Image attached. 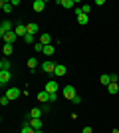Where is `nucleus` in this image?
<instances>
[{
  "label": "nucleus",
  "mask_w": 119,
  "mask_h": 133,
  "mask_svg": "<svg viewBox=\"0 0 119 133\" xmlns=\"http://www.w3.org/2000/svg\"><path fill=\"white\" fill-rule=\"evenodd\" d=\"M62 95H64V97H66L68 101H72V99H74V97H75L78 94H75V88H74V85H64Z\"/></svg>",
  "instance_id": "f257e3e1"
},
{
  "label": "nucleus",
  "mask_w": 119,
  "mask_h": 133,
  "mask_svg": "<svg viewBox=\"0 0 119 133\" xmlns=\"http://www.w3.org/2000/svg\"><path fill=\"white\" fill-rule=\"evenodd\" d=\"M56 66H58V64H54L52 60H46L44 64H42V72H46V74H54V72H56Z\"/></svg>",
  "instance_id": "f03ea898"
},
{
  "label": "nucleus",
  "mask_w": 119,
  "mask_h": 133,
  "mask_svg": "<svg viewBox=\"0 0 119 133\" xmlns=\"http://www.w3.org/2000/svg\"><path fill=\"white\" fill-rule=\"evenodd\" d=\"M4 95H6L10 101H14V99H18V97H20V89H18V88H8Z\"/></svg>",
  "instance_id": "7ed1b4c3"
},
{
  "label": "nucleus",
  "mask_w": 119,
  "mask_h": 133,
  "mask_svg": "<svg viewBox=\"0 0 119 133\" xmlns=\"http://www.w3.org/2000/svg\"><path fill=\"white\" fill-rule=\"evenodd\" d=\"M14 28H12V22L10 20H4V22L0 24V36H6L8 32H12Z\"/></svg>",
  "instance_id": "20e7f679"
},
{
  "label": "nucleus",
  "mask_w": 119,
  "mask_h": 133,
  "mask_svg": "<svg viewBox=\"0 0 119 133\" xmlns=\"http://www.w3.org/2000/svg\"><path fill=\"white\" fill-rule=\"evenodd\" d=\"M44 89L48 91V94H58V89H60V83H58V82H48Z\"/></svg>",
  "instance_id": "39448f33"
},
{
  "label": "nucleus",
  "mask_w": 119,
  "mask_h": 133,
  "mask_svg": "<svg viewBox=\"0 0 119 133\" xmlns=\"http://www.w3.org/2000/svg\"><path fill=\"white\" fill-rule=\"evenodd\" d=\"M2 38H4V44H14V42L18 40V34L12 30V32H8L6 36H2Z\"/></svg>",
  "instance_id": "423d86ee"
},
{
  "label": "nucleus",
  "mask_w": 119,
  "mask_h": 133,
  "mask_svg": "<svg viewBox=\"0 0 119 133\" xmlns=\"http://www.w3.org/2000/svg\"><path fill=\"white\" fill-rule=\"evenodd\" d=\"M14 32L18 34V38H24V36L28 34V30H26V24H18V26L14 28Z\"/></svg>",
  "instance_id": "0eeeda50"
},
{
  "label": "nucleus",
  "mask_w": 119,
  "mask_h": 133,
  "mask_svg": "<svg viewBox=\"0 0 119 133\" xmlns=\"http://www.w3.org/2000/svg\"><path fill=\"white\" fill-rule=\"evenodd\" d=\"M10 79H12V74L10 72H0V85H6Z\"/></svg>",
  "instance_id": "6e6552de"
},
{
  "label": "nucleus",
  "mask_w": 119,
  "mask_h": 133,
  "mask_svg": "<svg viewBox=\"0 0 119 133\" xmlns=\"http://www.w3.org/2000/svg\"><path fill=\"white\" fill-rule=\"evenodd\" d=\"M10 60H8V58H2V60H0V72H10Z\"/></svg>",
  "instance_id": "1a4fd4ad"
},
{
  "label": "nucleus",
  "mask_w": 119,
  "mask_h": 133,
  "mask_svg": "<svg viewBox=\"0 0 119 133\" xmlns=\"http://www.w3.org/2000/svg\"><path fill=\"white\" fill-rule=\"evenodd\" d=\"M32 8H34L36 12H42L46 8V0H34V4H32Z\"/></svg>",
  "instance_id": "9d476101"
},
{
  "label": "nucleus",
  "mask_w": 119,
  "mask_h": 133,
  "mask_svg": "<svg viewBox=\"0 0 119 133\" xmlns=\"http://www.w3.org/2000/svg\"><path fill=\"white\" fill-rule=\"evenodd\" d=\"M66 72H68V68L64 66V64H58V66H56V72H54V74H56L58 78H62V76H66Z\"/></svg>",
  "instance_id": "9b49d317"
},
{
  "label": "nucleus",
  "mask_w": 119,
  "mask_h": 133,
  "mask_svg": "<svg viewBox=\"0 0 119 133\" xmlns=\"http://www.w3.org/2000/svg\"><path fill=\"white\" fill-rule=\"evenodd\" d=\"M24 121H28L34 129H42V125H44V123H42V119H34V117H32V119H24Z\"/></svg>",
  "instance_id": "f8f14e48"
},
{
  "label": "nucleus",
  "mask_w": 119,
  "mask_h": 133,
  "mask_svg": "<svg viewBox=\"0 0 119 133\" xmlns=\"http://www.w3.org/2000/svg\"><path fill=\"white\" fill-rule=\"evenodd\" d=\"M34 131H36V129L32 127L28 121H24V123H22V127H20V133H34Z\"/></svg>",
  "instance_id": "ddd939ff"
},
{
  "label": "nucleus",
  "mask_w": 119,
  "mask_h": 133,
  "mask_svg": "<svg viewBox=\"0 0 119 133\" xmlns=\"http://www.w3.org/2000/svg\"><path fill=\"white\" fill-rule=\"evenodd\" d=\"M0 8H2L4 12H12V10H14L12 2H8V0H2V2H0Z\"/></svg>",
  "instance_id": "4468645a"
},
{
  "label": "nucleus",
  "mask_w": 119,
  "mask_h": 133,
  "mask_svg": "<svg viewBox=\"0 0 119 133\" xmlns=\"http://www.w3.org/2000/svg\"><path fill=\"white\" fill-rule=\"evenodd\" d=\"M40 42H42L44 46H50V44H52V36H50L48 32H44L42 36H40Z\"/></svg>",
  "instance_id": "2eb2a0df"
},
{
  "label": "nucleus",
  "mask_w": 119,
  "mask_h": 133,
  "mask_svg": "<svg viewBox=\"0 0 119 133\" xmlns=\"http://www.w3.org/2000/svg\"><path fill=\"white\" fill-rule=\"evenodd\" d=\"M38 101H44V103H50V94H48V91H40L38 94Z\"/></svg>",
  "instance_id": "dca6fc26"
},
{
  "label": "nucleus",
  "mask_w": 119,
  "mask_h": 133,
  "mask_svg": "<svg viewBox=\"0 0 119 133\" xmlns=\"http://www.w3.org/2000/svg\"><path fill=\"white\" fill-rule=\"evenodd\" d=\"M107 91H109L111 95H115V94L119 91V83H117V82H111V83L107 85Z\"/></svg>",
  "instance_id": "f3484780"
},
{
  "label": "nucleus",
  "mask_w": 119,
  "mask_h": 133,
  "mask_svg": "<svg viewBox=\"0 0 119 133\" xmlns=\"http://www.w3.org/2000/svg\"><path fill=\"white\" fill-rule=\"evenodd\" d=\"M28 68H30V72H36V68H38V60H36V58H28Z\"/></svg>",
  "instance_id": "a211bd4d"
},
{
  "label": "nucleus",
  "mask_w": 119,
  "mask_h": 133,
  "mask_svg": "<svg viewBox=\"0 0 119 133\" xmlns=\"http://www.w3.org/2000/svg\"><path fill=\"white\" fill-rule=\"evenodd\" d=\"M44 111H42V107H34V109L30 111V117H34V119H40V115H42Z\"/></svg>",
  "instance_id": "6ab92c4d"
},
{
  "label": "nucleus",
  "mask_w": 119,
  "mask_h": 133,
  "mask_svg": "<svg viewBox=\"0 0 119 133\" xmlns=\"http://www.w3.org/2000/svg\"><path fill=\"white\" fill-rule=\"evenodd\" d=\"M26 30H28V34H34V36H36V32H38V24H34V22L26 24Z\"/></svg>",
  "instance_id": "aec40b11"
},
{
  "label": "nucleus",
  "mask_w": 119,
  "mask_h": 133,
  "mask_svg": "<svg viewBox=\"0 0 119 133\" xmlns=\"http://www.w3.org/2000/svg\"><path fill=\"white\" fill-rule=\"evenodd\" d=\"M99 82H101V85H109V83H111V76H109V74H103L101 78H99Z\"/></svg>",
  "instance_id": "412c9836"
},
{
  "label": "nucleus",
  "mask_w": 119,
  "mask_h": 133,
  "mask_svg": "<svg viewBox=\"0 0 119 133\" xmlns=\"http://www.w3.org/2000/svg\"><path fill=\"white\" fill-rule=\"evenodd\" d=\"M24 42H26V44H36V36L34 34H26V36H24Z\"/></svg>",
  "instance_id": "4be33fe9"
},
{
  "label": "nucleus",
  "mask_w": 119,
  "mask_h": 133,
  "mask_svg": "<svg viewBox=\"0 0 119 133\" xmlns=\"http://www.w3.org/2000/svg\"><path fill=\"white\" fill-rule=\"evenodd\" d=\"M74 4H75V0H60V6H64V8H72Z\"/></svg>",
  "instance_id": "5701e85b"
},
{
  "label": "nucleus",
  "mask_w": 119,
  "mask_h": 133,
  "mask_svg": "<svg viewBox=\"0 0 119 133\" xmlns=\"http://www.w3.org/2000/svg\"><path fill=\"white\" fill-rule=\"evenodd\" d=\"M78 22L81 24V26H85V24L89 22V18H87V14H79V16H78Z\"/></svg>",
  "instance_id": "b1692460"
},
{
  "label": "nucleus",
  "mask_w": 119,
  "mask_h": 133,
  "mask_svg": "<svg viewBox=\"0 0 119 133\" xmlns=\"http://www.w3.org/2000/svg\"><path fill=\"white\" fill-rule=\"evenodd\" d=\"M2 52H4V58H6V56H10V54H12V44H4Z\"/></svg>",
  "instance_id": "393cba45"
},
{
  "label": "nucleus",
  "mask_w": 119,
  "mask_h": 133,
  "mask_svg": "<svg viewBox=\"0 0 119 133\" xmlns=\"http://www.w3.org/2000/svg\"><path fill=\"white\" fill-rule=\"evenodd\" d=\"M44 54L48 56V58H50V56H54V46H52V44L46 46V48H44Z\"/></svg>",
  "instance_id": "a878e982"
},
{
  "label": "nucleus",
  "mask_w": 119,
  "mask_h": 133,
  "mask_svg": "<svg viewBox=\"0 0 119 133\" xmlns=\"http://www.w3.org/2000/svg\"><path fill=\"white\" fill-rule=\"evenodd\" d=\"M34 48H36V52H44V48H46V46H44V44H42V42L38 40V42L34 44Z\"/></svg>",
  "instance_id": "bb28decb"
},
{
  "label": "nucleus",
  "mask_w": 119,
  "mask_h": 133,
  "mask_svg": "<svg viewBox=\"0 0 119 133\" xmlns=\"http://www.w3.org/2000/svg\"><path fill=\"white\" fill-rule=\"evenodd\" d=\"M81 10H83V14H89V12H91V6L89 4H83V6H81Z\"/></svg>",
  "instance_id": "cd10ccee"
},
{
  "label": "nucleus",
  "mask_w": 119,
  "mask_h": 133,
  "mask_svg": "<svg viewBox=\"0 0 119 133\" xmlns=\"http://www.w3.org/2000/svg\"><path fill=\"white\" fill-rule=\"evenodd\" d=\"M0 103H2V105H8V103H10V99H8L6 95H2V97H0Z\"/></svg>",
  "instance_id": "c85d7f7f"
},
{
  "label": "nucleus",
  "mask_w": 119,
  "mask_h": 133,
  "mask_svg": "<svg viewBox=\"0 0 119 133\" xmlns=\"http://www.w3.org/2000/svg\"><path fill=\"white\" fill-rule=\"evenodd\" d=\"M42 111H44V113H48V111H50V103H44V105H42Z\"/></svg>",
  "instance_id": "c756f323"
},
{
  "label": "nucleus",
  "mask_w": 119,
  "mask_h": 133,
  "mask_svg": "<svg viewBox=\"0 0 119 133\" xmlns=\"http://www.w3.org/2000/svg\"><path fill=\"white\" fill-rule=\"evenodd\" d=\"M72 103H81V97H79V95H75L74 99H72Z\"/></svg>",
  "instance_id": "7c9ffc66"
},
{
  "label": "nucleus",
  "mask_w": 119,
  "mask_h": 133,
  "mask_svg": "<svg viewBox=\"0 0 119 133\" xmlns=\"http://www.w3.org/2000/svg\"><path fill=\"white\" fill-rule=\"evenodd\" d=\"M58 99V94H50V101H56Z\"/></svg>",
  "instance_id": "2f4dec72"
},
{
  "label": "nucleus",
  "mask_w": 119,
  "mask_h": 133,
  "mask_svg": "<svg viewBox=\"0 0 119 133\" xmlns=\"http://www.w3.org/2000/svg\"><path fill=\"white\" fill-rule=\"evenodd\" d=\"M81 133H93V129H91V127H83V131H81Z\"/></svg>",
  "instance_id": "473e14b6"
}]
</instances>
